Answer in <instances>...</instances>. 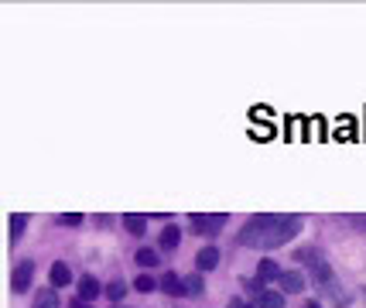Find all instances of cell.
<instances>
[{"mask_svg": "<svg viewBox=\"0 0 366 308\" xmlns=\"http://www.w3.org/2000/svg\"><path fill=\"white\" fill-rule=\"evenodd\" d=\"M257 305L260 308H284V295H281V291H260V295H257Z\"/></svg>", "mask_w": 366, "mask_h": 308, "instance_id": "cell-9", "label": "cell"}, {"mask_svg": "<svg viewBox=\"0 0 366 308\" xmlns=\"http://www.w3.org/2000/svg\"><path fill=\"white\" fill-rule=\"evenodd\" d=\"M96 295H99L96 277H89V274H86V277H79V298H82V302H93Z\"/></svg>", "mask_w": 366, "mask_h": 308, "instance_id": "cell-6", "label": "cell"}, {"mask_svg": "<svg viewBox=\"0 0 366 308\" xmlns=\"http://www.w3.org/2000/svg\"><path fill=\"white\" fill-rule=\"evenodd\" d=\"M137 264H140V268H155V264H157V253L151 251V247L137 251Z\"/></svg>", "mask_w": 366, "mask_h": 308, "instance_id": "cell-16", "label": "cell"}, {"mask_svg": "<svg viewBox=\"0 0 366 308\" xmlns=\"http://www.w3.org/2000/svg\"><path fill=\"white\" fill-rule=\"evenodd\" d=\"M134 288H137V291H155V281H151L148 274H140V277L134 281Z\"/></svg>", "mask_w": 366, "mask_h": 308, "instance_id": "cell-19", "label": "cell"}, {"mask_svg": "<svg viewBox=\"0 0 366 308\" xmlns=\"http://www.w3.org/2000/svg\"><path fill=\"white\" fill-rule=\"evenodd\" d=\"M301 308H322V305H318V302H309V305H301Z\"/></svg>", "mask_w": 366, "mask_h": 308, "instance_id": "cell-23", "label": "cell"}, {"mask_svg": "<svg viewBox=\"0 0 366 308\" xmlns=\"http://www.w3.org/2000/svg\"><path fill=\"white\" fill-rule=\"evenodd\" d=\"M298 233H301V219H298V216L264 212V216H253V219L243 223L240 243H243V247H253V251H274V247H284L288 240H294Z\"/></svg>", "mask_w": 366, "mask_h": 308, "instance_id": "cell-1", "label": "cell"}, {"mask_svg": "<svg viewBox=\"0 0 366 308\" xmlns=\"http://www.w3.org/2000/svg\"><path fill=\"white\" fill-rule=\"evenodd\" d=\"M69 281H72V270L65 268L62 260H58V264H52V288H65Z\"/></svg>", "mask_w": 366, "mask_h": 308, "instance_id": "cell-8", "label": "cell"}, {"mask_svg": "<svg viewBox=\"0 0 366 308\" xmlns=\"http://www.w3.org/2000/svg\"><path fill=\"white\" fill-rule=\"evenodd\" d=\"M72 308H86V305H82V302H76V305H72Z\"/></svg>", "mask_w": 366, "mask_h": 308, "instance_id": "cell-24", "label": "cell"}, {"mask_svg": "<svg viewBox=\"0 0 366 308\" xmlns=\"http://www.w3.org/2000/svg\"><path fill=\"white\" fill-rule=\"evenodd\" d=\"M230 308H253V305H250V302H243V298H233Z\"/></svg>", "mask_w": 366, "mask_h": 308, "instance_id": "cell-21", "label": "cell"}, {"mask_svg": "<svg viewBox=\"0 0 366 308\" xmlns=\"http://www.w3.org/2000/svg\"><path fill=\"white\" fill-rule=\"evenodd\" d=\"M31 308H58L55 288H41L38 295H35V305H31Z\"/></svg>", "mask_w": 366, "mask_h": 308, "instance_id": "cell-10", "label": "cell"}, {"mask_svg": "<svg viewBox=\"0 0 366 308\" xmlns=\"http://www.w3.org/2000/svg\"><path fill=\"white\" fill-rule=\"evenodd\" d=\"M178 240H182V233L174 230V226H168V230L161 233V247H165V251H174V247H178Z\"/></svg>", "mask_w": 366, "mask_h": 308, "instance_id": "cell-15", "label": "cell"}, {"mask_svg": "<svg viewBox=\"0 0 366 308\" xmlns=\"http://www.w3.org/2000/svg\"><path fill=\"white\" fill-rule=\"evenodd\" d=\"M192 226L202 236H216V233H223V226H226V216L223 212H195Z\"/></svg>", "mask_w": 366, "mask_h": 308, "instance_id": "cell-3", "label": "cell"}, {"mask_svg": "<svg viewBox=\"0 0 366 308\" xmlns=\"http://www.w3.org/2000/svg\"><path fill=\"white\" fill-rule=\"evenodd\" d=\"M294 260H301V264H305V268L315 274V281H318L322 288H328V285L336 281V277H332V268L326 264V257L315 251V247H301V251L294 253Z\"/></svg>", "mask_w": 366, "mask_h": 308, "instance_id": "cell-2", "label": "cell"}, {"mask_svg": "<svg viewBox=\"0 0 366 308\" xmlns=\"http://www.w3.org/2000/svg\"><path fill=\"white\" fill-rule=\"evenodd\" d=\"M353 223H356V226H366V216H353Z\"/></svg>", "mask_w": 366, "mask_h": 308, "instance_id": "cell-22", "label": "cell"}, {"mask_svg": "<svg viewBox=\"0 0 366 308\" xmlns=\"http://www.w3.org/2000/svg\"><path fill=\"white\" fill-rule=\"evenodd\" d=\"M123 295H127V288H123V281H113V285H106V298H110V302H120Z\"/></svg>", "mask_w": 366, "mask_h": 308, "instance_id": "cell-18", "label": "cell"}, {"mask_svg": "<svg viewBox=\"0 0 366 308\" xmlns=\"http://www.w3.org/2000/svg\"><path fill=\"white\" fill-rule=\"evenodd\" d=\"M31 277H35V260H21L18 270H14V277H11V285H14V291H28L31 288Z\"/></svg>", "mask_w": 366, "mask_h": 308, "instance_id": "cell-4", "label": "cell"}, {"mask_svg": "<svg viewBox=\"0 0 366 308\" xmlns=\"http://www.w3.org/2000/svg\"><path fill=\"white\" fill-rule=\"evenodd\" d=\"M24 226H28V216H11V240H21Z\"/></svg>", "mask_w": 366, "mask_h": 308, "instance_id": "cell-17", "label": "cell"}, {"mask_svg": "<svg viewBox=\"0 0 366 308\" xmlns=\"http://www.w3.org/2000/svg\"><path fill=\"white\" fill-rule=\"evenodd\" d=\"M58 223H65V226H79V223H82V216H79V212H65V216H58Z\"/></svg>", "mask_w": 366, "mask_h": 308, "instance_id": "cell-20", "label": "cell"}, {"mask_svg": "<svg viewBox=\"0 0 366 308\" xmlns=\"http://www.w3.org/2000/svg\"><path fill=\"white\" fill-rule=\"evenodd\" d=\"M195 264H199V270H212L216 264H219V251H216V247H206V251H199Z\"/></svg>", "mask_w": 366, "mask_h": 308, "instance_id": "cell-7", "label": "cell"}, {"mask_svg": "<svg viewBox=\"0 0 366 308\" xmlns=\"http://www.w3.org/2000/svg\"><path fill=\"white\" fill-rule=\"evenodd\" d=\"M281 277V268L274 264V260H260V268H257V281H277Z\"/></svg>", "mask_w": 366, "mask_h": 308, "instance_id": "cell-11", "label": "cell"}, {"mask_svg": "<svg viewBox=\"0 0 366 308\" xmlns=\"http://www.w3.org/2000/svg\"><path fill=\"white\" fill-rule=\"evenodd\" d=\"M182 288H185V295H202V291H206V281H202V274H192V277L182 281Z\"/></svg>", "mask_w": 366, "mask_h": 308, "instance_id": "cell-14", "label": "cell"}, {"mask_svg": "<svg viewBox=\"0 0 366 308\" xmlns=\"http://www.w3.org/2000/svg\"><path fill=\"white\" fill-rule=\"evenodd\" d=\"M123 226L134 233V236H144V226H148V219H144V216H137V212H131V216H123Z\"/></svg>", "mask_w": 366, "mask_h": 308, "instance_id": "cell-13", "label": "cell"}, {"mask_svg": "<svg viewBox=\"0 0 366 308\" xmlns=\"http://www.w3.org/2000/svg\"><path fill=\"white\" fill-rule=\"evenodd\" d=\"M277 285L288 291V295H298V291H305V274H298V270H281Z\"/></svg>", "mask_w": 366, "mask_h": 308, "instance_id": "cell-5", "label": "cell"}, {"mask_svg": "<svg viewBox=\"0 0 366 308\" xmlns=\"http://www.w3.org/2000/svg\"><path fill=\"white\" fill-rule=\"evenodd\" d=\"M161 291H168V295H174V298H178V295H185L182 277H178V274H165V277H161Z\"/></svg>", "mask_w": 366, "mask_h": 308, "instance_id": "cell-12", "label": "cell"}]
</instances>
